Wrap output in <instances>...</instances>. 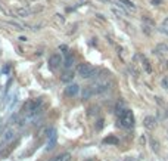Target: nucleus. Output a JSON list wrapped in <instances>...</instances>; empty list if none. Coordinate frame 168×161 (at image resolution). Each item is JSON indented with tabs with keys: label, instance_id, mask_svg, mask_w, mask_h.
<instances>
[{
	"label": "nucleus",
	"instance_id": "1",
	"mask_svg": "<svg viewBox=\"0 0 168 161\" xmlns=\"http://www.w3.org/2000/svg\"><path fill=\"white\" fill-rule=\"evenodd\" d=\"M118 126L123 129H131L134 126V115L130 109L125 108L118 114Z\"/></svg>",
	"mask_w": 168,
	"mask_h": 161
},
{
	"label": "nucleus",
	"instance_id": "2",
	"mask_svg": "<svg viewBox=\"0 0 168 161\" xmlns=\"http://www.w3.org/2000/svg\"><path fill=\"white\" fill-rule=\"evenodd\" d=\"M77 71H78V75L83 77V79H90V77H93L96 74V68L93 65H90V64H81L77 68Z\"/></svg>",
	"mask_w": 168,
	"mask_h": 161
},
{
	"label": "nucleus",
	"instance_id": "3",
	"mask_svg": "<svg viewBox=\"0 0 168 161\" xmlns=\"http://www.w3.org/2000/svg\"><path fill=\"white\" fill-rule=\"evenodd\" d=\"M15 135H16V133H15V130H13L12 127L11 129H6L5 133L2 135V139H0V148H3V146H6L8 143H11L12 140L15 139Z\"/></svg>",
	"mask_w": 168,
	"mask_h": 161
},
{
	"label": "nucleus",
	"instance_id": "4",
	"mask_svg": "<svg viewBox=\"0 0 168 161\" xmlns=\"http://www.w3.org/2000/svg\"><path fill=\"white\" fill-rule=\"evenodd\" d=\"M90 87H91V92H93V95H99V93L106 92V90L109 89V84H108V81H102V83L93 84V86H90Z\"/></svg>",
	"mask_w": 168,
	"mask_h": 161
},
{
	"label": "nucleus",
	"instance_id": "5",
	"mask_svg": "<svg viewBox=\"0 0 168 161\" xmlns=\"http://www.w3.org/2000/svg\"><path fill=\"white\" fill-rule=\"evenodd\" d=\"M62 62H64V59H62V56L59 53H55V55H52L49 58V67L52 69H56Z\"/></svg>",
	"mask_w": 168,
	"mask_h": 161
},
{
	"label": "nucleus",
	"instance_id": "6",
	"mask_svg": "<svg viewBox=\"0 0 168 161\" xmlns=\"http://www.w3.org/2000/svg\"><path fill=\"white\" fill-rule=\"evenodd\" d=\"M78 92H80V86L78 84H75V83H69L67 87H65V95L69 96V98L78 95Z\"/></svg>",
	"mask_w": 168,
	"mask_h": 161
},
{
	"label": "nucleus",
	"instance_id": "7",
	"mask_svg": "<svg viewBox=\"0 0 168 161\" xmlns=\"http://www.w3.org/2000/svg\"><path fill=\"white\" fill-rule=\"evenodd\" d=\"M143 126H145L147 130H153V129L156 127V118L152 117V115L145 117V120H143Z\"/></svg>",
	"mask_w": 168,
	"mask_h": 161
},
{
	"label": "nucleus",
	"instance_id": "8",
	"mask_svg": "<svg viewBox=\"0 0 168 161\" xmlns=\"http://www.w3.org/2000/svg\"><path fill=\"white\" fill-rule=\"evenodd\" d=\"M56 143H58V133H56V132H53V133H52V135L47 138V146H46V149L52 151L56 146Z\"/></svg>",
	"mask_w": 168,
	"mask_h": 161
},
{
	"label": "nucleus",
	"instance_id": "9",
	"mask_svg": "<svg viewBox=\"0 0 168 161\" xmlns=\"http://www.w3.org/2000/svg\"><path fill=\"white\" fill-rule=\"evenodd\" d=\"M153 53H156L158 56H164L168 53V45L167 43H159L156 45V47L153 49Z\"/></svg>",
	"mask_w": 168,
	"mask_h": 161
},
{
	"label": "nucleus",
	"instance_id": "10",
	"mask_svg": "<svg viewBox=\"0 0 168 161\" xmlns=\"http://www.w3.org/2000/svg\"><path fill=\"white\" fill-rule=\"evenodd\" d=\"M136 56H137L139 59H140V61H142V65H143V68H145L146 72H152V67H150V64H149L147 58L143 56V55H136Z\"/></svg>",
	"mask_w": 168,
	"mask_h": 161
},
{
	"label": "nucleus",
	"instance_id": "11",
	"mask_svg": "<svg viewBox=\"0 0 168 161\" xmlns=\"http://www.w3.org/2000/svg\"><path fill=\"white\" fill-rule=\"evenodd\" d=\"M64 65H65V68H71L74 65V56L71 53H68V52H67V58L64 61Z\"/></svg>",
	"mask_w": 168,
	"mask_h": 161
},
{
	"label": "nucleus",
	"instance_id": "12",
	"mask_svg": "<svg viewBox=\"0 0 168 161\" xmlns=\"http://www.w3.org/2000/svg\"><path fill=\"white\" fill-rule=\"evenodd\" d=\"M15 12H16V15L21 16V18H27V16H30V13H31L30 9H25V8H19V9H16Z\"/></svg>",
	"mask_w": 168,
	"mask_h": 161
},
{
	"label": "nucleus",
	"instance_id": "13",
	"mask_svg": "<svg viewBox=\"0 0 168 161\" xmlns=\"http://www.w3.org/2000/svg\"><path fill=\"white\" fill-rule=\"evenodd\" d=\"M81 96H83V99H89L93 96V92H91V87L87 86V87H84L83 89V92H81Z\"/></svg>",
	"mask_w": 168,
	"mask_h": 161
},
{
	"label": "nucleus",
	"instance_id": "14",
	"mask_svg": "<svg viewBox=\"0 0 168 161\" xmlns=\"http://www.w3.org/2000/svg\"><path fill=\"white\" fill-rule=\"evenodd\" d=\"M52 161H71V155L68 152H65V154H61V155L55 157Z\"/></svg>",
	"mask_w": 168,
	"mask_h": 161
},
{
	"label": "nucleus",
	"instance_id": "15",
	"mask_svg": "<svg viewBox=\"0 0 168 161\" xmlns=\"http://www.w3.org/2000/svg\"><path fill=\"white\" fill-rule=\"evenodd\" d=\"M103 143H106V145H118L120 140L115 138V136H109V138L103 139Z\"/></svg>",
	"mask_w": 168,
	"mask_h": 161
},
{
	"label": "nucleus",
	"instance_id": "16",
	"mask_svg": "<svg viewBox=\"0 0 168 161\" xmlns=\"http://www.w3.org/2000/svg\"><path fill=\"white\" fill-rule=\"evenodd\" d=\"M72 79H74V72H69V71H67V72L61 77V80L64 81V83H69V81H72Z\"/></svg>",
	"mask_w": 168,
	"mask_h": 161
},
{
	"label": "nucleus",
	"instance_id": "17",
	"mask_svg": "<svg viewBox=\"0 0 168 161\" xmlns=\"http://www.w3.org/2000/svg\"><path fill=\"white\" fill-rule=\"evenodd\" d=\"M121 3H123L124 8H127V9H131V11H136V6L133 2H130V0H120Z\"/></svg>",
	"mask_w": 168,
	"mask_h": 161
},
{
	"label": "nucleus",
	"instance_id": "18",
	"mask_svg": "<svg viewBox=\"0 0 168 161\" xmlns=\"http://www.w3.org/2000/svg\"><path fill=\"white\" fill-rule=\"evenodd\" d=\"M159 31L161 33H164V34L168 35V18L167 19H164L162 21V24H161V27H159Z\"/></svg>",
	"mask_w": 168,
	"mask_h": 161
},
{
	"label": "nucleus",
	"instance_id": "19",
	"mask_svg": "<svg viewBox=\"0 0 168 161\" xmlns=\"http://www.w3.org/2000/svg\"><path fill=\"white\" fill-rule=\"evenodd\" d=\"M150 143H152V149L153 151H159V143H158V140H155V139H152V140H150Z\"/></svg>",
	"mask_w": 168,
	"mask_h": 161
},
{
	"label": "nucleus",
	"instance_id": "20",
	"mask_svg": "<svg viewBox=\"0 0 168 161\" xmlns=\"http://www.w3.org/2000/svg\"><path fill=\"white\" fill-rule=\"evenodd\" d=\"M11 71V64H8V65H5L3 69H2V72H9Z\"/></svg>",
	"mask_w": 168,
	"mask_h": 161
},
{
	"label": "nucleus",
	"instance_id": "21",
	"mask_svg": "<svg viewBox=\"0 0 168 161\" xmlns=\"http://www.w3.org/2000/svg\"><path fill=\"white\" fill-rule=\"evenodd\" d=\"M162 86H164L165 89H168V80H165V79H164V80H162Z\"/></svg>",
	"mask_w": 168,
	"mask_h": 161
},
{
	"label": "nucleus",
	"instance_id": "22",
	"mask_svg": "<svg viewBox=\"0 0 168 161\" xmlns=\"http://www.w3.org/2000/svg\"><path fill=\"white\" fill-rule=\"evenodd\" d=\"M162 0H152V5H159Z\"/></svg>",
	"mask_w": 168,
	"mask_h": 161
},
{
	"label": "nucleus",
	"instance_id": "23",
	"mask_svg": "<svg viewBox=\"0 0 168 161\" xmlns=\"http://www.w3.org/2000/svg\"><path fill=\"white\" fill-rule=\"evenodd\" d=\"M100 2H105V3H109V2H112V0H100Z\"/></svg>",
	"mask_w": 168,
	"mask_h": 161
},
{
	"label": "nucleus",
	"instance_id": "24",
	"mask_svg": "<svg viewBox=\"0 0 168 161\" xmlns=\"http://www.w3.org/2000/svg\"><path fill=\"white\" fill-rule=\"evenodd\" d=\"M84 161H94L93 158H89V160H84Z\"/></svg>",
	"mask_w": 168,
	"mask_h": 161
},
{
	"label": "nucleus",
	"instance_id": "25",
	"mask_svg": "<svg viewBox=\"0 0 168 161\" xmlns=\"http://www.w3.org/2000/svg\"><path fill=\"white\" fill-rule=\"evenodd\" d=\"M0 9H2V11H3V6H2V2H0Z\"/></svg>",
	"mask_w": 168,
	"mask_h": 161
},
{
	"label": "nucleus",
	"instance_id": "26",
	"mask_svg": "<svg viewBox=\"0 0 168 161\" xmlns=\"http://www.w3.org/2000/svg\"><path fill=\"white\" fill-rule=\"evenodd\" d=\"M167 138H168V129H167Z\"/></svg>",
	"mask_w": 168,
	"mask_h": 161
}]
</instances>
